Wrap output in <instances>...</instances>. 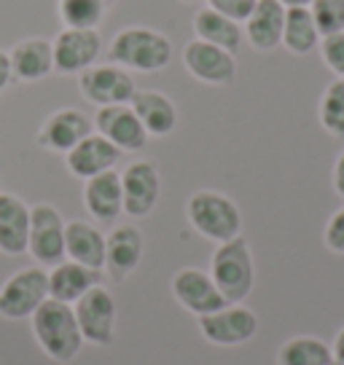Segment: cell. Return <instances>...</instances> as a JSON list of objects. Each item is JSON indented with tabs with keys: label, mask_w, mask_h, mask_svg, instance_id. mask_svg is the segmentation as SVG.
<instances>
[{
	"label": "cell",
	"mask_w": 344,
	"mask_h": 365,
	"mask_svg": "<svg viewBox=\"0 0 344 365\" xmlns=\"http://www.w3.org/2000/svg\"><path fill=\"white\" fill-rule=\"evenodd\" d=\"M121 159V150L116 148L111 140H105L100 132H92L89 137H84L76 148L65 153V164L73 178L89 180L100 172L113 170Z\"/></svg>",
	"instance_id": "17"
},
{
	"label": "cell",
	"mask_w": 344,
	"mask_h": 365,
	"mask_svg": "<svg viewBox=\"0 0 344 365\" xmlns=\"http://www.w3.org/2000/svg\"><path fill=\"white\" fill-rule=\"evenodd\" d=\"M331 363H333V349L323 339H315V336H293L277 352V365H331Z\"/></svg>",
	"instance_id": "27"
},
{
	"label": "cell",
	"mask_w": 344,
	"mask_h": 365,
	"mask_svg": "<svg viewBox=\"0 0 344 365\" xmlns=\"http://www.w3.org/2000/svg\"><path fill=\"white\" fill-rule=\"evenodd\" d=\"M320 30L315 24L310 9H285V24H283V48L296 57H307L320 46Z\"/></svg>",
	"instance_id": "26"
},
{
	"label": "cell",
	"mask_w": 344,
	"mask_h": 365,
	"mask_svg": "<svg viewBox=\"0 0 344 365\" xmlns=\"http://www.w3.org/2000/svg\"><path fill=\"white\" fill-rule=\"evenodd\" d=\"M191 27H194V35L199 41L221 46V48H226L231 54H234L242 46V41H245L242 24L229 19V16H223V14H218L216 9H210V6H205V9H199V11L194 14Z\"/></svg>",
	"instance_id": "25"
},
{
	"label": "cell",
	"mask_w": 344,
	"mask_h": 365,
	"mask_svg": "<svg viewBox=\"0 0 344 365\" xmlns=\"http://www.w3.org/2000/svg\"><path fill=\"white\" fill-rule=\"evenodd\" d=\"M65 255L86 269L103 272L105 269V234L94 223L86 220H68L65 223Z\"/></svg>",
	"instance_id": "20"
},
{
	"label": "cell",
	"mask_w": 344,
	"mask_h": 365,
	"mask_svg": "<svg viewBox=\"0 0 344 365\" xmlns=\"http://www.w3.org/2000/svg\"><path fill=\"white\" fill-rule=\"evenodd\" d=\"M49 298V272L44 266H24L0 285V317L24 319Z\"/></svg>",
	"instance_id": "5"
},
{
	"label": "cell",
	"mask_w": 344,
	"mask_h": 365,
	"mask_svg": "<svg viewBox=\"0 0 344 365\" xmlns=\"http://www.w3.org/2000/svg\"><path fill=\"white\" fill-rule=\"evenodd\" d=\"M100 277H103L100 272L86 269L76 261H62L51 266V272H49V298L73 307L86 290L100 285Z\"/></svg>",
	"instance_id": "24"
},
{
	"label": "cell",
	"mask_w": 344,
	"mask_h": 365,
	"mask_svg": "<svg viewBox=\"0 0 344 365\" xmlns=\"http://www.w3.org/2000/svg\"><path fill=\"white\" fill-rule=\"evenodd\" d=\"M143 231L132 223H121L116 226L108 237H105V272L113 282H121L129 274L140 266L143 258Z\"/></svg>",
	"instance_id": "16"
},
{
	"label": "cell",
	"mask_w": 344,
	"mask_h": 365,
	"mask_svg": "<svg viewBox=\"0 0 344 365\" xmlns=\"http://www.w3.org/2000/svg\"><path fill=\"white\" fill-rule=\"evenodd\" d=\"M323 242H325V247L331 252L344 255V207L328 217L325 231H323Z\"/></svg>",
	"instance_id": "33"
},
{
	"label": "cell",
	"mask_w": 344,
	"mask_h": 365,
	"mask_svg": "<svg viewBox=\"0 0 344 365\" xmlns=\"http://www.w3.org/2000/svg\"><path fill=\"white\" fill-rule=\"evenodd\" d=\"M9 59H11L14 78L24 83H33L54 73V51H51V41L46 38H22L9 51Z\"/></svg>",
	"instance_id": "22"
},
{
	"label": "cell",
	"mask_w": 344,
	"mask_h": 365,
	"mask_svg": "<svg viewBox=\"0 0 344 365\" xmlns=\"http://www.w3.org/2000/svg\"><path fill=\"white\" fill-rule=\"evenodd\" d=\"M94 129L111 140L121 150H143L148 143V132L143 129L140 118L135 115L132 105H108L100 108L94 115Z\"/></svg>",
	"instance_id": "15"
},
{
	"label": "cell",
	"mask_w": 344,
	"mask_h": 365,
	"mask_svg": "<svg viewBox=\"0 0 344 365\" xmlns=\"http://www.w3.org/2000/svg\"><path fill=\"white\" fill-rule=\"evenodd\" d=\"M320 59L336 78H344V30L320 38Z\"/></svg>",
	"instance_id": "31"
},
{
	"label": "cell",
	"mask_w": 344,
	"mask_h": 365,
	"mask_svg": "<svg viewBox=\"0 0 344 365\" xmlns=\"http://www.w3.org/2000/svg\"><path fill=\"white\" fill-rule=\"evenodd\" d=\"M331 365H344V363H339V360H333V363Z\"/></svg>",
	"instance_id": "40"
},
{
	"label": "cell",
	"mask_w": 344,
	"mask_h": 365,
	"mask_svg": "<svg viewBox=\"0 0 344 365\" xmlns=\"http://www.w3.org/2000/svg\"><path fill=\"white\" fill-rule=\"evenodd\" d=\"M54 51V73L81 76L86 68L97 65L103 51V38L97 27H62L51 41Z\"/></svg>",
	"instance_id": "7"
},
{
	"label": "cell",
	"mask_w": 344,
	"mask_h": 365,
	"mask_svg": "<svg viewBox=\"0 0 344 365\" xmlns=\"http://www.w3.org/2000/svg\"><path fill=\"white\" fill-rule=\"evenodd\" d=\"M285 9H310L315 0H280Z\"/></svg>",
	"instance_id": "37"
},
{
	"label": "cell",
	"mask_w": 344,
	"mask_h": 365,
	"mask_svg": "<svg viewBox=\"0 0 344 365\" xmlns=\"http://www.w3.org/2000/svg\"><path fill=\"white\" fill-rule=\"evenodd\" d=\"M92 132L94 124L86 118V113H81L79 108H59L51 115H46V121L41 124L35 140H38L41 148L65 156Z\"/></svg>",
	"instance_id": "14"
},
{
	"label": "cell",
	"mask_w": 344,
	"mask_h": 365,
	"mask_svg": "<svg viewBox=\"0 0 344 365\" xmlns=\"http://www.w3.org/2000/svg\"><path fill=\"white\" fill-rule=\"evenodd\" d=\"M30 322H33V336L38 346L54 363H73L79 357L81 346H84V336H81L79 319H76V312L70 304L46 298L35 309Z\"/></svg>",
	"instance_id": "1"
},
{
	"label": "cell",
	"mask_w": 344,
	"mask_h": 365,
	"mask_svg": "<svg viewBox=\"0 0 344 365\" xmlns=\"http://www.w3.org/2000/svg\"><path fill=\"white\" fill-rule=\"evenodd\" d=\"M199 331L216 346H240L258 333V317L242 304H226L218 312L199 317Z\"/></svg>",
	"instance_id": "11"
},
{
	"label": "cell",
	"mask_w": 344,
	"mask_h": 365,
	"mask_svg": "<svg viewBox=\"0 0 344 365\" xmlns=\"http://www.w3.org/2000/svg\"><path fill=\"white\" fill-rule=\"evenodd\" d=\"M172 298L196 317H205V314H213L223 309L229 301L221 296V290L216 287L210 272H202V269H194V266H186L181 272L172 274L170 282Z\"/></svg>",
	"instance_id": "10"
},
{
	"label": "cell",
	"mask_w": 344,
	"mask_h": 365,
	"mask_svg": "<svg viewBox=\"0 0 344 365\" xmlns=\"http://www.w3.org/2000/svg\"><path fill=\"white\" fill-rule=\"evenodd\" d=\"M81 336L86 344L108 346L116 333V301L103 285H94L73 304Z\"/></svg>",
	"instance_id": "9"
},
{
	"label": "cell",
	"mask_w": 344,
	"mask_h": 365,
	"mask_svg": "<svg viewBox=\"0 0 344 365\" xmlns=\"http://www.w3.org/2000/svg\"><path fill=\"white\" fill-rule=\"evenodd\" d=\"M108 59L124 70L138 73H159L170 65L172 43L170 38L151 27H124L113 35L108 46Z\"/></svg>",
	"instance_id": "2"
},
{
	"label": "cell",
	"mask_w": 344,
	"mask_h": 365,
	"mask_svg": "<svg viewBox=\"0 0 344 365\" xmlns=\"http://www.w3.org/2000/svg\"><path fill=\"white\" fill-rule=\"evenodd\" d=\"M27 252L44 269L65 261V217L54 205L38 202L30 207V237Z\"/></svg>",
	"instance_id": "6"
},
{
	"label": "cell",
	"mask_w": 344,
	"mask_h": 365,
	"mask_svg": "<svg viewBox=\"0 0 344 365\" xmlns=\"http://www.w3.org/2000/svg\"><path fill=\"white\" fill-rule=\"evenodd\" d=\"M310 11L320 35H333L344 30V0H315Z\"/></svg>",
	"instance_id": "30"
},
{
	"label": "cell",
	"mask_w": 344,
	"mask_h": 365,
	"mask_svg": "<svg viewBox=\"0 0 344 365\" xmlns=\"http://www.w3.org/2000/svg\"><path fill=\"white\" fill-rule=\"evenodd\" d=\"M210 277L229 304H242L251 296L256 285V266H253L251 245L242 234L229 242H221L216 247L210 258Z\"/></svg>",
	"instance_id": "3"
},
{
	"label": "cell",
	"mask_w": 344,
	"mask_h": 365,
	"mask_svg": "<svg viewBox=\"0 0 344 365\" xmlns=\"http://www.w3.org/2000/svg\"><path fill=\"white\" fill-rule=\"evenodd\" d=\"M121 194L124 212L129 217H146L153 212L161 194V178L156 161L138 159L121 172Z\"/></svg>",
	"instance_id": "13"
},
{
	"label": "cell",
	"mask_w": 344,
	"mask_h": 365,
	"mask_svg": "<svg viewBox=\"0 0 344 365\" xmlns=\"http://www.w3.org/2000/svg\"><path fill=\"white\" fill-rule=\"evenodd\" d=\"M81 94L97 108H108V105H129L135 97V78L129 76V70L118 68V65H92L79 76Z\"/></svg>",
	"instance_id": "8"
},
{
	"label": "cell",
	"mask_w": 344,
	"mask_h": 365,
	"mask_svg": "<svg viewBox=\"0 0 344 365\" xmlns=\"http://www.w3.org/2000/svg\"><path fill=\"white\" fill-rule=\"evenodd\" d=\"M14 81V73H11V59H9V51H3L0 48V94L9 89V83Z\"/></svg>",
	"instance_id": "35"
},
{
	"label": "cell",
	"mask_w": 344,
	"mask_h": 365,
	"mask_svg": "<svg viewBox=\"0 0 344 365\" xmlns=\"http://www.w3.org/2000/svg\"><path fill=\"white\" fill-rule=\"evenodd\" d=\"M333 360H339V363H344V328L339 333H336V339H333Z\"/></svg>",
	"instance_id": "36"
},
{
	"label": "cell",
	"mask_w": 344,
	"mask_h": 365,
	"mask_svg": "<svg viewBox=\"0 0 344 365\" xmlns=\"http://www.w3.org/2000/svg\"><path fill=\"white\" fill-rule=\"evenodd\" d=\"M318 118L333 137H344V78L331 81L318 103Z\"/></svg>",
	"instance_id": "28"
},
{
	"label": "cell",
	"mask_w": 344,
	"mask_h": 365,
	"mask_svg": "<svg viewBox=\"0 0 344 365\" xmlns=\"http://www.w3.org/2000/svg\"><path fill=\"white\" fill-rule=\"evenodd\" d=\"M116 3H118V0H105V6H108V9H111V6H116Z\"/></svg>",
	"instance_id": "38"
},
{
	"label": "cell",
	"mask_w": 344,
	"mask_h": 365,
	"mask_svg": "<svg viewBox=\"0 0 344 365\" xmlns=\"http://www.w3.org/2000/svg\"><path fill=\"white\" fill-rule=\"evenodd\" d=\"M331 182H333V191L344 199V150L336 156L333 161V172H331Z\"/></svg>",
	"instance_id": "34"
},
{
	"label": "cell",
	"mask_w": 344,
	"mask_h": 365,
	"mask_svg": "<svg viewBox=\"0 0 344 365\" xmlns=\"http://www.w3.org/2000/svg\"><path fill=\"white\" fill-rule=\"evenodd\" d=\"M183 65L188 76L202 81L207 86H229L237 78V59L231 51L213 46L207 41L191 38L183 46Z\"/></svg>",
	"instance_id": "12"
},
{
	"label": "cell",
	"mask_w": 344,
	"mask_h": 365,
	"mask_svg": "<svg viewBox=\"0 0 344 365\" xmlns=\"http://www.w3.org/2000/svg\"><path fill=\"white\" fill-rule=\"evenodd\" d=\"M207 6L242 24L248 16H251L253 9H256V0H207Z\"/></svg>",
	"instance_id": "32"
},
{
	"label": "cell",
	"mask_w": 344,
	"mask_h": 365,
	"mask_svg": "<svg viewBox=\"0 0 344 365\" xmlns=\"http://www.w3.org/2000/svg\"><path fill=\"white\" fill-rule=\"evenodd\" d=\"M285 6L280 0H256V9L242 22V33L256 51H275L283 46Z\"/></svg>",
	"instance_id": "18"
},
{
	"label": "cell",
	"mask_w": 344,
	"mask_h": 365,
	"mask_svg": "<svg viewBox=\"0 0 344 365\" xmlns=\"http://www.w3.org/2000/svg\"><path fill=\"white\" fill-rule=\"evenodd\" d=\"M132 110L140 118L143 129L148 132V137H167L178 126V108L167 94H161L156 89H143L135 91L132 97Z\"/></svg>",
	"instance_id": "23"
},
{
	"label": "cell",
	"mask_w": 344,
	"mask_h": 365,
	"mask_svg": "<svg viewBox=\"0 0 344 365\" xmlns=\"http://www.w3.org/2000/svg\"><path fill=\"white\" fill-rule=\"evenodd\" d=\"M186 217L196 234H202L205 240L216 242V245L240 237L242 231V212L237 202L221 191H210V188H202L188 196Z\"/></svg>",
	"instance_id": "4"
},
{
	"label": "cell",
	"mask_w": 344,
	"mask_h": 365,
	"mask_svg": "<svg viewBox=\"0 0 344 365\" xmlns=\"http://www.w3.org/2000/svg\"><path fill=\"white\" fill-rule=\"evenodd\" d=\"M183 3H199V0H183Z\"/></svg>",
	"instance_id": "39"
},
{
	"label": "cell",
	"mask_w": 344,
	"mask_h": 365,
	"mask_svg": "<svg viewBox=\"0 0 344 365\" xmlns=\"http://www.w3.org/2000/svg\"><path fill=\"white\" fill-rule=\"evenodd\" d=\"M57 11L65 27H97L108 6L105 0H57Z\"/></svg>",
	"instance_id": "29"
},
{
	"label": "cell",
	"mask_w": 344,
	"mask_h": 365,
	"mask_svg": "<svg viewBox=\"0 0 344 365\" xmlns=\"http://www.w3.org/2000/svg\"><path fill=\"white\" fill-rule=\"evenodd\" d=\"M84 207L100 223H113L124 212V194H121V172L108 170L84 180Z\"/></svg>",
	"instance_id": "19"
},
{
	"label": "cell",
	"mask_w": 344,
	"mask_h": 365,
	"mask_svg": "<svg viewBox=\"0 0 344 365\" xmlns=\"http://www.w3.org/2000/svg\"><path fill=\"white\" fill-rule=\"evenodd\" d=\"M30 237V207L16 194L0 191V252L22 255Z\"/></svg>",
	"instance_id": "21"
}]
</instances>
